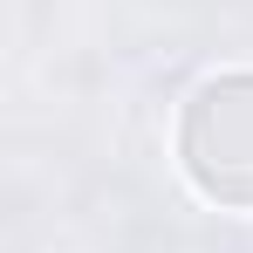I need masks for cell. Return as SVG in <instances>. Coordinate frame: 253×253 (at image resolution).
<instances>
[{
	"label": "cell",
	"mask_w": 253,
	"mask_h": 253,
	"mask_svg": "<svg viewBox=\"0 0 253 253\" xmlns=\"http://www.w3.org/2000/svg\"><path fill=\"white\" fill-rule=\"evenodd\" d=\"M178 178L219 212H253V69H219L178 103Z\"/></svg>",
	"instance_id": "6da1fadb"
}]
</instances>
